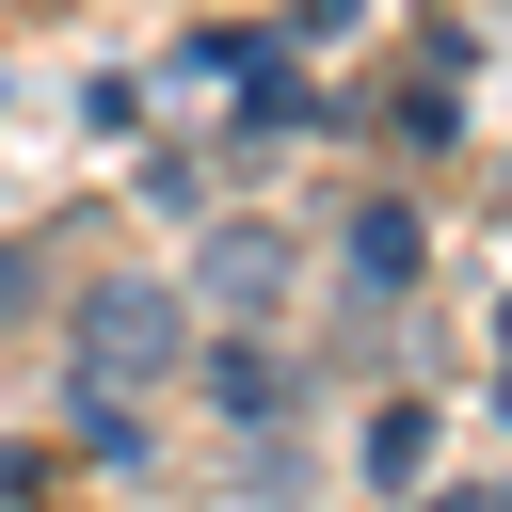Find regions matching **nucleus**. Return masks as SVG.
Masks as SVG:
<instances>
[{
  "mask_svg": "<svg viewBox=\"0 0 512 512\" xmlns=\"http://www.w3.org/2000/svg\"><path fill=\"white\" fill-rule=\"evenodd\" d=\"M192 288L176 272H144V256H96L80 288H64V384H112V400H144V384H176L192 368Z\"/></svg>",
  "mask_w": 512,
  "mask_h": 512,
  "instance_id": "1",
  "label": "nucleus"
},
{
  "mask_svg": "<svg viewBox=\"0 0 512 512\" xmlns=\"http://www.w3.org/2000/svg\"><path fill=\"white\" fill-rule=\"evenodd\" d=\"M176 288H192V320H240V336H272V320H288V288H304V240H288L272 208H224V224L192 240V272H176Z\"/></svg>",
  "mask_w": 512,
  "mask_h": 512,
  "instance_id": "2",
  "label": "nucleus"
},
{
  "mask_svg": "<svg viewBox=\"0 0 512 512\" xmlns=\"http://www.w3.org/2000/svg\"><path fill=\"white\" fill-rule=\"evenodd\" d=\"M336 272H352L368 304H416V288H432V208H416V192H352V208H336Z\"/></svg>",
  "mask_w": 512,
  "mask_h": 512,
  "instance_id": "3",
  "label": "nucleus"
},
{
  "mask_svg": "<svg viewBox=\"0 0 512 512\" xmlns=\"http://www.w3.org/2000/svg\"><path fill=\"white\" fill-rule=\"evenodd\" d=\"M192 384H208V416H224V432H288V416H304V368H288L272 336H240V320H208V336H192Z\"/></svg>",
  "mask_w": 512,
  "mask_h": 512,
  "instance_id": "4",
  "label": "nucleus"
},
{
  "mask_svg": "<svg viewBox=\"0 0 512 512\" xmlns=\"http://www.w3.org/2000/svg\"><path fill=\"white\" fill-rule=\"evenodd\" d=\"M64 448H80L96 480H144V448H160V432H144V400H112V384H64Z\"/></svg>",
  "mask_w": 512,
  "mask_h": 512,
  "instance_id": "5",
  "label": "nucleus"
},
{
  "mask_svg": "<svg viewBox=\"0 0 512 512\" xmlns=\"http://www.w3.org/2000/svg\"><path fill=\"white\" fill-rule=\"evenodd\" d=\"M352 464H368L384 496H416V480H432V400H384V416L352 432Z\"/></svg>",
  "mask_w": 512,
  "mask_h": 512,
  "instance_id": "6",
  "label": "nucleus"
},
{
  "mask_svg": "<svg viewBox=\"0 0 512 512\" xmlns=\"http://www.w3.org/2000/svg\"><path fill=\"white\" fill-rule=\"evenodd\" d=\"M64 304V272H48V240H0V320H48Z\"/></svg>",
  "mask_w": 512,
  "mask_h": 512,
  "instance_id": "7",
  "label": "nucleus"
},
{
  "mask_svg": "<svg viewBox=\"0 0 512 512\" xmlns=\"http://www.w3.org/2000/svg\"><path fill=\"white\" fill-rule=\"evenodd\" d=\"M368 128H384V144H400V160H448V96H384V112H368Z\"/></svg>",
  "mask_w": 512,
  "mask_h": 512,
  "instance_id": "8",
  "label": "nucleus"
},
{
  "mask_svg": "<svg viewBox=\"0 0 512 512\" xmlns=\"http://www.w3.org/2000/svg\"><path fill=\"white\" fill-rule=\"evenodd\" d=\"M336 32H368V0H288L272 16V48H336Z\"/></svg>",
  "mask_w": 512,
  "mask_h": 512,
  "instance_id": "9",
  "label": "nucleus"
},
{
  "mask_svg": "<svg viewBox=\"0 0 512 512\" xmlns=\"http://www.w3.org/2000/svg\"><path fill=\"white\" fill-rule=\"evenodd\" d=\"M32 496H48V448H16V432H0V512H32Z\"/></svg>",
  "mask_w": 512,
  "mask_h": 512,
  "instance_id": "10",
  "label": "nucleus"
},
{
  "mask_svg": "<svg viewBox=\"0 0 512 512\" xmlns=\"http://www.w3.org/2000/svg\"><path fill=\"white\" fill-rule=\"evenodd\" d=\"M496 416H512V368H496Z\"/></svg>",
  "mask_w": 512,
  "mask_h": 512,
  "instance_id": "11",
  "label": "nucleus"
},
{
  "mask_svg": "<svg viewBox=\"0 0 512 512\" xmlns=\"http://www.w3.org/2000/svg\"><path fill=\"white\" fill-rule=\"evenodd\" d=\"M256 512H288V496H256Z\"/></svg>",
  "mask_w": 512,
  "mask_h": 512,
  "instance_id": "12",
  "label": "nucleus"
}]
</instances>
